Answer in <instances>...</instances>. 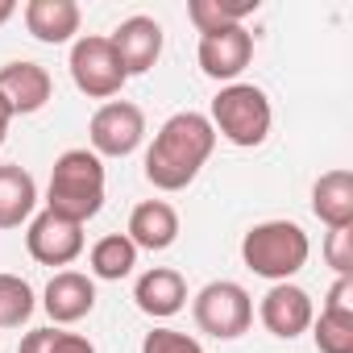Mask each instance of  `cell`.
I'll return each mask as SVG.
<instances>
[{
    "instance_id": "ba28073f",
    "label": "cell",
    "mask_w": 353,
    "mask_h": 353,
    "mask_svg": "<svg viewBox=\"0 0 353 353\" xmlns=\"http://www.w3.org/2000/svg\"><path fill=\"white\" fill-rule=\"evenodd\" d=\"M200 71L216 83H237V75L250 67L254 59V34L245 26H225L212 34H200Z\"/></svg>"
},
{
    "instance_id": "8992f818",
    "label": "cell",
    "mask_w": 353,
    "mask_h": 353,
    "mask_svg": "<svg viewBox=\"0 0 353 353\" xmlns=\"http://www.w3.org/2000/svg\"><path fill=\"white\" fill-rule=\"evenodd\" d=\"M71 79H75V88L88 96V100H112V96H121V88L129 83V75H125V67H121V59H117V50H112V42L104 38V34H83V38H75V46H71Z\"/></svg>"
},
{
    "instance_id": "52a82bcc",
    "label": "cell",
    "mask_w": 353,
    "mask_h": 353,
    "mask_svg": "<svg viewBox=\"0 0 353 353\" xmlns=\"http://www.w3.org/2000/svg\"><path fill=\"white\" fill-rule=\"evenodd\" d=\"M145 137V112L129 100H108L92 112L88 141L96 158H129Z\"/></svg>"
},
{
    "instance_id": "4fadbf2b",
    "label": "cell",
    "mask_w": 353,
    "mask_h": 353,
    "mask_svg": "<svg viewBox=\"0 0 353 353\" xmlns=\"http://www.w3.org/2000/svg\"><path fill=\"white\" fill-rule=\"evenodd\" d=\"M42 307L54 320V328L59 324H79L96 307V283L79 270H59L42 291Z\"/></svg>"
},
{
    "instance_id": "7a4b0ae2",
    "label": "cell",
    "mask_w": 353,
    "mask_h": 353,
    "mask_svg": "<svg viewBox=\"0 0 353 353\" xmlns=\"http://www.w3.org/2000/svg\"><path fill=\"white\" fill-rule=\"evenodd\" d=\"M104 208V162L92 150H63L50 166L46 212L88 225Z\"/></svg>"
},
{
    "instance_id": "ac0fdd59",
    "label": "cell",
    "mask_w": 353,
    "mask_h": 353,
    "mask_svg": "<svg viewBox=\"0 0 353 353\" xmlns=\"http://www.w3.org/2000/svg\"><path fill=\"white\" fill-rule=\"evenodd\" d=\"M38 208V183L34 174L17 162L0 166V229H21L26 221H34Z\"/></svg>"
},
{
    "instance_id": "8fae6325",
    "label": "cell",
    "mask_w": 353,
    "mask_h": 353,
    "mask_svg": "<svg viewBox=\"0 0 353 353\" xmlns=\"http://www.w3.org/2000/svg\"><path fill=\"white\" fill-rule=\"evenodd\" d=\"M0 96L13 108V117H30V112H42L54 96V79L42 63H30V59H17V63H5L0 67Z\"/></svg>"
},
{
    "instance_id": "277c9868",
    "label": "cell",
    "mask_w": 353,
    "mask_h": 353,
    "mask_svg": "<svg viewBox=\"0 0 353 353\" xmlns=\"http://www.w3.org/2000/svg\"><path fill=\"white\" fill-rule=\"evenodd\" d=\"M208 121L216 129V137L241 145V150H254L270 137V125H274V108L266 100L262 88L254 83H225L208 108Z\"/></svg>"
},
{
    "instance_id": "484cf974",
    "label": "cell",
    "mask_w": 353,
    "mask_h": 353,
    "mask_svg": "<svg viewBox=\"0 0 353 353\" xmlns=\"http://www.w3.org/2000/svg\"><path fill=\"white\" fill-rule=\"evenodd\" d=\"M320 312H341V316H353V279H336L324 295V307Z\"/></svg>"
},
{
    "instance_id": "9a60e30c",
    "label": "cell",
    "mask_w": 353,
    "mask_h": 353,
    "mask_svg": "<svg viewBox=\"0 0 353 353\" xmlns=\"http://www.w3.org/2000/svg\"><path fill=\"white\" fill-rule=\"evenodd\" d=\"M125 237L137 245V250H170L179 241V212H174L166 200H141L133 212H129V229Z\"/></svg>"
},
{
    "instance_id": "83f0119b",
    "label": "cell",
    "mask_w": 353,
    "mask_h": 353,
    "mask_svg": "<svg viewBox=\"0 0 353 353\" xmlns=\"http://www.w3.org/2000/svg\"><path fill=\"white\" fill-rule=\"evenodd\" d=\"M13 13H17V0H0V26H5Z\"/></svg>"
},
{
    "instance_id": "6da1fadb",
    "label": "cell",
    "mask_w": 353,
    "mask_h": 353,
    "mask_svg": "<svg viewBox=\"0 0 353 353\" xmlns=\"http://www.w3.org/2000/svg\"><path fill=\"white\" fill-rule=\"evenodd\" d=\"M216 150V129L204 112H174L162 121L145 150V179L158 192H183Z\"/></svg>"
},
{
    "instance_id": "7c38bea8",
    "label": "cell",
    "mask_w": 353,
    "mask_h": 353,
    "mask_svg": "<svg viewBox=\"0 0 353 353\" xmlns=\"http://www.w3.org/2000/svg\"><path fill=\"white\" fill-rule=\"evenodd\" d=\"M108 42H112V50H117V59H121V67H125V75H145L154 63H158V54H162V26L154 21V17H125L112 34H108Z\"/></svg>"
},
{
    "instance_id": "603a6c76",
    "label": "cell",
    "mask_w": 353,
    "mask_h": 353,
    "mask_svg": "<svg viewBox=\"0 0 353 353\" xmlns=\"http://www.w3.org/2000/svg\"><path fill=\"white\" fill-rule=\"evenodd\" d=\"M17 353H96V345L79 332H63V328H34L21 336V349Z\"/></svg>"
},
{
    "instance_id": "5bb4252c",
    "label": "cell",
    "mask_w": 353,
    "mask_h": 353,
    "mask_svg": "<svg viewBox=\"0 0 353 353\" xmlns=\"http://www.w3.org/2000/svg\"><path fill=\"white\" fill-rule=\"evenodd\" d=\"M133 303L150 320H170L188 307V279L170 266H154L133 283Z\"/></svg>"
},
{
    "instance_id": "7402d4cb",
    "label": "cell",
    "mask_w": 353,
    "mask_h": 353,
    "mask_svg": "<svg viewBox=\"0 0 353 353\" xmlns=\"http://www.w3.org/2000/svg\"><path fill=\"white\" fill-rule=\"evenodd\" d=\"M307 332H312V341H316L320 353H353V316L320 312Z\"/></svg>"
},
{
    "instance_id": "5b68a950",
    "label": "cell",
    "mask_w": 353,
    "mask_h": 353,
    "mask_svg": "<svg viewBox=\"0 0 353 353\" xmlns=\"http://www.w3.org/2000/svg\"><path fill=\"white\" fill-rule=\"evenodd\" d=\"M192 316H196L200 332H208L216 341H237L254 324V299L241 283L216 279V283L200 287V295L192 299Z\"/></svg>"
},
{
    "instance_id": "d4e9b609",
    "label": "cell",
    "mask_w": 353,
    "mask_h": 353,
    "mask_svg": "<svg viewBox=\"0 0 353 353\" xmlns=\"http://www.w3.org/2000/svg\"><path fill=\"white\" fill-rule=\"evenodd\" d=\"M141 353H204V345L188 332H174V328H154L141 341Z\"/></svg>"
},
{
    "instance_id": "3957f363",
    "label": "cell",
    "mask_w": 353,
    "mask_h": 353,
    "mask_svg": "<svg viewBox=\"0 0 353 353\" xmlns=\"http://www.w3.org/2000/svg\"><path fill=\"white\" fill-rule=\"evenodd\" d=\"M312 258V241L295 221H262L241 237V262L270 283H291Z\"/></svg>"
},
{
    "instance_id": "ffe728a7",
    "label": "cell",
    "mask_w": 353,
    "mask_h": 353,
    "mask_svg": "<svg viewBox=\"0 0 353 353\" xmlns=\"http://www.w3.org/2000/svg\"><path fill=\"white\" fill-rule=\"evenodd\" d=\"M258 13V0H192L188 17L200 34L225 30V26H245V17Z\"/></svg>"
},
{
    "instance_id": "2e32d148",
    "label": "cell",
    "mask_w": 353,
    "mask_h": 353,
    "mask_svg": "<svg viewBox=\"0 0 353 353\" xmlns=\"http://www.w3.org/2000/svg\"><path fill=\"white\" fill-rule=\"evenodd\" d=\"M79 21H83V9L75 0H30L26 5V30L46 46L71 42L79 34Z\"/></svg>"
},
{
    "instance_id": "4316f807",
    "label": "cell",
    "mask_w": 353,
    "mask_h": 353,
    "mask_svg": "<svg viewBox=\"0 0 353 353\" xmlns=\"http://www.w3.org/2000/svg\"><path fill=\"white\" fill-rule=\"evenodd\" d=\"M9 125H13V108L5 104V96H0V145H5V137H9Z\"/></svg>"
},
{
    "instance_id": "cb8c5ba5",
    "label": "cell",
    "mask_w": 353,
    "mask_h": 353,
    "mask_svg": "<svg viewBox=\"0 0 353 353\" xmlns=\"http://www.w3.org/2000/svg\"><path fill=\"white\" fill-rule=\"evenodd\" d=\"M324 262L336 270V279H353V225L349 229H328Z\"/></svg>"
},
{
    "instance_id": "e0dca14e",
    "label": "cell",
    "mask_w": 353,
    "mask_h": 353,
    "mask_svg": "<svg viewBox=\"0 0 353 353\" xmlns=\"http://www.w3.org/2000/svg\"><path fill=\"white\" fill-rule=\"evenodd\" d=\"M312 212L328 229H349L353 225V170L336 166L324 170L312 188Z\"/></svg>"
},
{
    "instance_id": "30bf717a",
    "label": "cell",
    "mask_w": 353,
    "mask_h": 353,
    "mask_svg": "<svg viewBox=\"0 0 353 353\" xmlns=\"http://www.w3.org/2000/svg\"><path fill=\"white\" fill-rule=\"evenodd\" d=\"M26 250L42 266H71L83 254V225H75L67 216H54V212H38L30 221Z\"/></svg>"
},
{
    "instance_id": "44dd1931",
    "label": "cell",
    "mask_w": 353,
    "mask_h": 353,
    "mask_svg": "<svg viewBox=\"0 0 353 353\" xmlns=\"http://www.w3.org/2000/svg\"><path fill=\"white\" fill-rule=\"evenodd\" d=\"M34 307V287L21 274H0V328H21Z\"/></svg>"
},
{
    "instance_id": "9c48e42d",
    "label": "cell",
    "mask_w": 353,
    "mask_h": 353,
    "mask_svg": "<svg viewBox=\"0 0 353 353\" xmlns=\"http://www.w3.org/2000/svg\"><path fill=\"white\" fill-rule=\"evenodd\" d=\"M258 320L266 324L270 336L295 341V336H303V332L312 328L316 303H312V295H307L303 287H295V283H274V287L262 295V303H258Z\"/></svg>"
},
{
    "instance_id": "d6986e66",
    "label": "cell",
    "mask_w": 353,
    "mask_h": 353,
    "mask_svg": "<svg viewBox=\"0 0 353 353\" xmlns=\"http://www.w3.org/2000/svg\"><path fill=\"white\" fill-rule=\"evenodd\" d=\"M88 266H92L96 279H104V283H121V279H129L133 266H137V245H133L125 233H108V237H100V241L92 245Z\"/></svg>"
}]
</instances>
